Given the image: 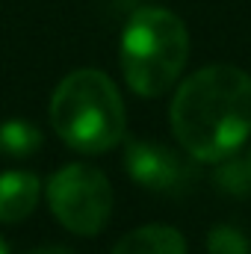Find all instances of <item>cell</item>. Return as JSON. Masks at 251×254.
Instances as JSON below:
<instances>
[{"label": "cell", "mask_w": 251, "mask_h": 254, "mask_svg": "<svg viewBox=\"0 0 251 254\" xmlns=\"http://www.w3.org/2000/svg\"><path fill=\"white\" fill-rule=\"evenodd\" d=\"M172 130L189 157L222 163L251 136V74L237 65H207L178 86Z\"/></svg>", "instance_id": "cell-1"}, {"label": "cell", "mask_w": 251, "mask_h": 254, "mask_svg": "<svg viewBox=\"0 0 251 254\" xmlns=\"http://www.w3.org/2000/svg\"><path fill=\"white\" fill-rule=\"evenodd\" d=\"M51 127L77 154H107L125 136L119 86L95 68L71 71L51 95Z\"/></svg>", "instance_id": "cell-2"}, {"label": "cell", "mask_w": 251, "mask_h": 254, "mask_svg": "<svg viewBox=\"0 0 251 254\" xmlns=\"http://www.w3.org/2000/svg\"><path fill=\"white\" fill-rule=\"evenodd\" d=\"M189 60L187 24L163 6H142L130 15L119 45L127 86L139 98L166 95Z\"/></svg>", "instance_id": "cell-3"}, {"label": "cell", "mask_w": 251, "mask_h": 254, "mask_svg": "<svg viewBox=\"0 0 251 254\" xmlns=\"http://www.w3.org/2000/svg\"><path fill=\"white\" fill-rule=\"evenodd\" d=\"M48 207L65 231L95 237L113 216V184L86 163H68L48 181Z\"/></svg>", "instance_id": "cell-4"}, {"label": "cell", "mask_w": 251, "mask_h": 254, "mask_svg": "<svg viewBox=\"0 0 251 254\" xmlns=\"http://www.w3.org/2000/svg\"><path fill=\"white\" fill-rule=\"evenodd\" d=\"M125 166L130 181L145 190H175L187 178L181 157L157 142H127Z\"/></svg>", "instance_id": "cell-5"}, {"label": "cell", "mask_w": 251, "mask_h": 254, "mask_svg": "<svg viewBox=\"0 0 251 254\" xmlns=\"http://www.w3.org/2000/svg\"><path fill=\"white\" fill-rule=\"evenodd\" d=\"M42 198V181L36 172H6L0 175V222L18 225L24 222Z\"/></svg>", "instance_id": "cell-6"}, {"label": "cell", "mask_w": 251, "mask_h": 254, "mask_svg": "<svg viewBox=\"0 0 251 254\" xmlns=\"http://www.w3.org/2000/svg\"><path fill=\"white\" fill-rule=\"evenodd\" d=\"M113 254H187V240L169 225H142L125 234Z\"/></svg>", "instance_id": "cell-7"}, {"label": "cell", "mask_w": 251, "mask_h": 254, "mask_svg": "<svg viewBox=\"0 0 251 254\" xmlns=\"http://www.w3.org/2000/svg\"><path fill=\"white\" fill-rule=\"evenodd\" d=\"M42 145V130L27 119H9L0 125V151L6 157H33Z\"/></svg>", "instance_id": "cell-8"}, {"label": "cell", "mask_w": 251, "mask_h": 254, "mask_svg": "<svg viewBox=\"0 0 251 254\" xmlns=\"http://www.w3.org/2000/svg\"><path fill=\"white\" fill-rule=\"evenodd\" d=\"M216 184L228 195H249L251 192V166L249 160H237L234 154L222 160L216 169Z\"/></svg>", "instance_id": "cell-9"}, {"label": "cell", "mask_w": 251, "mask_h": 254, "mask_svg": "<svg viewBox=\"0 0 251 254\" xmlns=\"http://www.w3.org/2000/svg\"><path fill=\"white\" fill-rule=\"evenodd\" d=\"M207 252L210 254H249V240L243 231L231 225H219L207 234Z\"/></svg>", "instance_id": "cell-10"}, {"label": "cell", "mask_w": 251, "mask_h": 254, "mask_svg": "<svg viewBox=\"0 0 251 254\" xmlns=\"http://www.w3.org/2000/svg\"><path fill=\"white\" fill-rule=\"evenodd\" d=\"M27 254H74V252L60 246V243H51V246H36L33 252H27Z\"/></svg>", "instance_id": "cell-11"}, {"label": "cell", "mask_w": 251, "mask_h": 254, "mask_svg": "<svg viewBox=\"0 0 251 254\" xmlns=\"http://www.w3.org/2000/svg\"><path fill=\"white\" fill-rule=\"evenodd\" d=\"M0 254H9V249H6V243H3V237H0Z\"/></svg>", "instance_id": "cell-12"}, {"label": "cell", "mask_w": 251, "mask_h": 254, "mask_svg": "<svg viewBox=\"0 0 251 254\" xmlns=\"http://www.w3.org/2000/svg\"><path fill=\"white\" fill-rule=\"evenodd\" d=\"M246 160H249V166H251V151H249V157H246Z\"/></svg>", "instance_id": "cell-13"}]
</instances>
